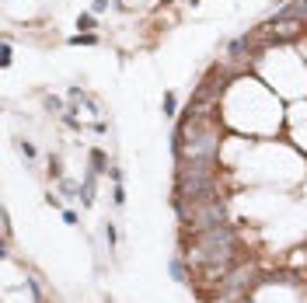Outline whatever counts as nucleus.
I'll list each match as a JSON object with an SVG mask.
<instances>
[{"instance_id":"9d476101","label":"nucleus","mask_w":307,"mask_h":303,"mask_svg":"<svg viewBox=\"0 0 307 303\" xmlns=\"http://www.w3.org/2000/svg\"><path fill=\"white\" fill-rule=\"evenodd\" d=\"M241 303H251V300H241Z\"/></svg>"},{"instance_id":"0eeeda50","label":"nucleus","mask_w":307,"mask_h":303,"mask_svg":"<svg viewBox=\"0 0 307 303\" xmlns=\"http://www.w3.org/2000/svg\"><path fill=\"white\" fill-rule=\"evenodd\" d=\"M91 164H94V171H101V164H105V154H101V150H94V154H91Z\"/></svg>"},{"instance_id":"9b49d317","label":"nucleus","mask_w":307,"mask_h":303,"mask_svg":"<svg viewBox=\"0 0 307 303\" xmlns=\"http://www.w3.org/2000/svg\"><path fill=\"white\" fill-rule=\"evenodd\" d=\"M164 4H168V0H164Z\"/></svg>"},{"instance_id":"7ed1b4c3","label":"nucleus","mask_w":307,"mask_h":303,"mask_svg":"<svg viewBox=\"0 0 307 303\" xmlns=\"http://www.w3.org/2000/svg\"><path fill=\"white\" fill-rule=\"evenodd\" d=\"M73 46H94V35H73Z\"/></svg>"},{"instance_id":"f257e3e1","label":"nucleus","mask_w":307,"mask_h":303,"mask_svg":"<svg viewBox=\"0 0 307 303\" xmlns=\"http://www.w3.org/2000/svg\"><path fill=\"white\" fill-rule=\"evenodd\" d=\"M230 254H234V230H230L227 223L203 230L196 237V244H192V251H188L192 265H227Z\"/></svg>"},{"instance_id":"423d86ee","label":"nucleus","mask_w":307,"mask_h":303,"mask_svg":"<svg viewBox=\"0 0 307 303\" xmlns=\"http://www.w3.org/2000/svg\"><path fill=\"white\" fill-rule=\"evenodd\" d=\"M171 275H175V279H178V282H182V279H185V269H182V261H171Z\"/></svg>"},{"instance_id":"1a4fd4ad","label":"nucleus","mask_w":307,"mask_h":303,"mask_svg":"<svg viewBox=\"0 0 307 303\" xmlns=\"http://www.w3.org/2000/svg\"><path fill=\"white\" fill-rule=\"evenodd\" d=\"M105 7H108V0H94V14H101Z\"/></svg>"},{"instance_id":"6e6552de","label":"nucleus","mask_w":307,"mask_h":303,"mask_svg":"<svg viewBox=\"0 0 307 303\" xmlns=\"http://www.w3.org/2000/svg\"><path fill=\"white\" fill-rule=\"evenodd\" d=\"M175 111V94H164V115H171Z\"/></svg>"},{"instance_id":"20e7f679","label":"nucleus","mask_w":307,"mask_h":303,"mask_svg":"<svg viewBox=\"0 0 307 303\" xmlns=\"http://www.w3.org/2000/svg\"><path fill=\"white\" fill-rule=\"evenodd\" d=\"M248 49V35H245V39H238L234 46H230V56H238V53H245Z\"/></svg>"},{"instance_id":"39448f33","label":"nucleus","mask_w":307,"mask_h":303,"mask_svg":"<svg viewBox=\"0 0 307 303\" xmlns=\"http://www.w3.org/2000/svg\"><path fill=\"white\" fill-rule=\"evenodd\" d=\"M77 28H94V18L91 14H81V18H77Z\"/></svg>"},{"instance_id":"f03ea898","label":"nucleus","mask_w":307,"mask_h":303,"mask_svg":"<svg viewBox=\"0 0 307 303\" xmlns=\"http://www.w3.org/2000/svg\"><path fill=\"white\" fill-rule=\"evenodd\" d=\"M293 18H307V0H297V4L283 7V11L276 14V21H293Z\"/></svg>"}]
</instances>
